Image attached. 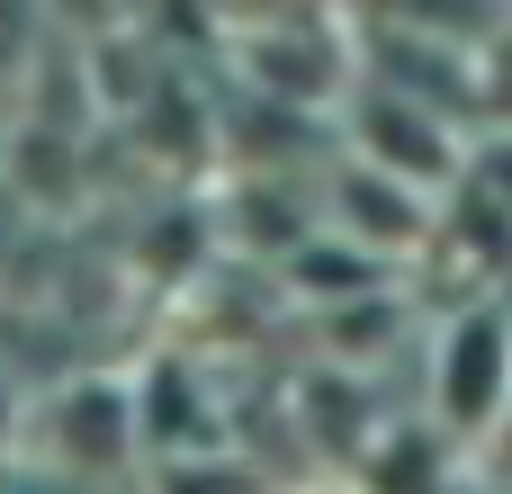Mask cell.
<instances>
[{
  "label": "cell",
  "mask_w": 512,
  "mask_h": 494,
  "mask_svg": "<svg viewBox=\"0 0 512 494\" xmlns=\"http://www.w3.org/2000/svg\"><path fill=\"white\" fill-rule=\"evenodd\" d=\"M504 405H512V324L495 306H477L441 333V423L486 432Z\"/></svg>",
  "instance_id": "obj_1"
}]
</instances>
